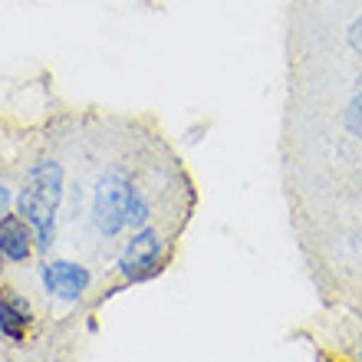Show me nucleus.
<instances>
[{
    "label": "nucleus",
    "instance_id": "39448f33",
    "mask_svg": "<svg viewBox=\"0 0 362 362\" xmlns=\"http://www.w3.org/2000/svg\"><path fill=\"white\" fill-rule=\"evenodd\" d=\"M33 254V228L20 214H0V257L23 264Z\"/></svg>",
    "mask_w": 362,
    "mask_h": 362
},
{
    "label": "nucleus",
    "instance_id": "f03ea898",
    "mask_svg": "<svg viewBox=\"0 0 362 362\" xmlns=\"http://www.w3.org/2000/svg\"><path fill=\"white\" fill-rule=\"evenodd\" d=\"M135 185L122 172H105L93 194V224L105 238H115L122 228H129V198Z\"/></svg>",
    "mask_w": 362,
    "mask_h": 362
},
{
    "label": "nucleus",
    "instance_id": "9d476101",
    "mask_svg": "<svg viewBox=\"0 0 362 362\" xmlns=\"http://www.w3.org/2000/svg\"><path fill=\"white\" fill-rule=\"evenodd\" d=\"M7 204H10V191L0 185V214H7Z\"/></svg>",
    "mask_w": 362,
    "mask_h": 362
},
{
    "label": "nucleus",
    "instance_id": "423d86ee",
    "mask_svg": "<svg viewBox=\"0 0 362 362\" xmlns=\"http://www.w3.org/2000/svg\"><path fill=\"white\" fill-rule=\"evenodd\" d=\"M33 323V310L20 293L13 290H0V336L10 343H20Z\"/></svg>",
    "mask_w": 362,
    "mask_h": 362
},
{
    "label": "nucleus",
    "instance_id": "f257e3e1",
    "mask_svg": "<svg viewBox=\"0 0 362 362\" xmlns=\"http://www.w3.org/2000/svg\"><path fill=\"white\" fill-rule=\"evenodd\" d=\"M59 201H63V168H59V162L49 158V162L33 165L23 188H20L17 208L23 214V221L33 228L40 250H49V244H53Z\"/></svg>",
    "mask_w": 362,
    "mask_h": 362
},
{
    "label": "nucleus",
    "instance_id": "20e7f679",
    "mask_svg": "<svg viewBox=\"0 0 362 362\" xmlns=\"http://www.w3.org/2000/svg\"><path fill=\"white\" fill-rule=\"evenodd\" d=\"M89 284H93V274H89L83 264H69V260L43 264V286H47L49 296H59V300H76V296L86 293Z\"/></svg>",
    "mask_w": 362,
    "mask_h": 362
},
{
    "label": "nucleus",
    "instance_id": "0eeeda50",
    "mask_svg": "<svg viewBox=\"0 0 362 362\" xmlns=\"http://www.w3.org/2000/svg\"><path fill=\"white\" fill-rule=\"evenodd\" d=\"M145 221H148V201L139 188L132 191V198H129V228H142Z\"/></svg>",
    "mask_w": 362,
    "mask_h": 362
},
{
    "label": "nucleus",
    "instance_id": "1a4fd4ad",
    "mask_svg": "<svg viewBox=\"0 0 362 362\" xmlns=\"http://www.w3.org/2000/svg\"><path fill=\"white\" fill-rule=\"evenodd\" d=\"M349 47H353L356 53H362V17H356L353 27H349Z\"/></svg>",
    "mask_w": 362,
    "mask_h": 362
},
{
    "label": "nucleus",
    "instance_id": "6e6552de",
    "mask_svg": "<svg viewBox=\"0 0 362 362\" xmlns=\"http://www.w3.org/2000/svg\"><path fill=\"white\" fill-rule=\"evenodd\" d=\"M346 129H349L356 139H362V93L356 95L353 103H349V109H346Z\"/></svg>",
    "mask_w": 362,
    "mask_h": 362
},
{
    "label": "nucleus",
    "instance_id": "9b49d317",
    "mask_svg": "<svg viewBox=\"0 0 362 362\" xmlns=\"http://www.w3.org/2000/svg\"><path fill=\"white\" fill-rule=\"evenodd\" d=\"M359 362H362V353H359Z\"/></svg>",
    "mask_w": 362,
    "mask_h": 362
},
{
    "label": "nucleus",
    "instance_id": "7ed1b4c3",
    "mask_svg": "<svg viewBox=\"0 0 362 362\" xmlns=\"http://www.w3.org/2000/svg\"><path fill=\"white\" fill-rule=\"evenodd\" d=\"M158 257H162V234L155 228H142L129 240L122 260H119V274L129 284H139L145 276H152L158 270Z\"/></svg>",
    "mask_w": 362,
    "mask_h": 362
}]
</instances>
